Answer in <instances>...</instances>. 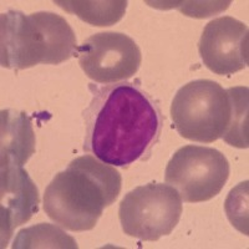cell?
Returning <instances> with one entry per match:
<instances>
[{
  "label": "cell",
  "instance_id": "cell-11",
  "mask_svg": "<svg viewBox=\"0 0 249 249\" xmlns=\"http://www.w3.org/2000/svg\"><path fill=\"white\" fill-rule=\"evenodd\" d=\"M57 6L75 14L85 23L95 26H111L122 19L127 9L126 0L84 1V0H56Z\"/></svg>",
  "mask_w": 249,
  "mask_h": 249
},
{
  "label": "cell",
  "instance_id": "cell-13",
  "mask_svg": "<svg viewBox=\"0 0 249 249\" xmlns=\"http://www.w3.org/2000/svg\"><path fill=\"white\" fill-rule=\"evenodd\" d=\"M248 88L238 86L227 90L232 104L230 127L222 139L238 148H248Z\"/></svg>",
  "mask_w": 249,
  "mask_h": 249
},
{
  "label": "cell",
  "instance_id": "cell-3",
  "mask_svg": "<svg viewBox=\"0 0 249 249\" xmlns=\"http://www.w3.org/2000/svg\"><path fill=\"white\" fill-rule=\"evenodd\" d=\"M0 61L6 69L59 65L77 56V40L65 19L55 13L25 15L9 10L0 17Z\"/></svg>",
  "mask_w": 249,
  "mask_h": 249
},
{
  "label": "cell",
  "instance_id": "cell-4",
  "mask_svg": "<svg viewBox=\"0 0 249 249\" xmlns=\"http://www.w3.org/2000/svg\"><path fill=\"white\" fill-rule=\"evenodd\" d=\"M230 95L218 82L199 79L182 86L172 100L171 119L183 139L212 143L231 124Z\"/></svg>",
  "mask_w": 249,
  "mask_h": 249
},
{
  "label": "cell",
  "instance_id": "cell-12",
  "mask_svg": "<svg viewBox=\"0 0 249 249\" xmlns=\"http://www.w3.org/2000/svg\"><path fill=\"white\" fill-rule=\"evenodd\" d=\"M12 247L14 249L79 248L71 235L66 234L59 227L49 223H40L21 230Z\"/></svg>",
  "mask_w": 249,
  "mask_h": 249
},
{
  "label": "cell",
  "instance_id": "cell-1",
  "mask_svg": "<svg viewBox=\"0 0 249 249\" xmlns=\"http://www.w3.org/2000/svg\"><path fill=\"white\" fill-rule=\"evenodd\" d=\"M91 101L82 112L84 150L116 167L147 160L163 126L159 102L140 81L89 85Z\"/></svg>",
  "mask_w": 249,
  "mask_h": 249
},
{
  "label": "cell",
  "instance_id": "cell-14",
  "mask_svg": "<svg viewBox=\"0 0 249 249\" xmlns=\"http://www.w3.org/2000/svg\"><path fill=\"white\" fill-rule=\"evenodd\" d=\"M224 208L233 227L248 235V181L242 182L231 191Z\"/></svg>",
  "mask_w": 249,
  "mask_h": 249
},
{
  "label": "cell",
  "instance_id": "cell-6",
  "mask_svg": "<svg viewBox=\"0 0 249 249\" xmlns=\"http://www.w3.org/2000/svg\"><path fill=\"white\" fill-rule=\"evenodd\" d=\"M164 175L182 201L198 203L221 193L230 177V162L215 148L188 144L176 151Z\"/></svg>",
  "mask_w": 249,
  "mask_h": 249
},
{
  "label": "cell",
  "instance_id": "cell-7",
  "mask_svg": "<svg viewBox=\"0 0 249 249\" xmlns=\"http://www.w3.org/2000/svg\"><path fill=\"white\" fill-rule=\"evenodd\" d=\"M79 65L99 84H116L135 76L141 65V50L126 34L105 31L91 35L77 48Z\"/></svg>",
  "mask_w": 249,
  "mask_h": 249
},
{
  "label": "cell",
  "instance_id": "cell-9",
  "mask_svg": "<svg viewBox=\"0 0 249 249\" xmlns=\"http://www.w3.org/2000/svg\"><path fill=\"white\" fill-rule=\"evenodd\" d=\"M0 178V233L4 248L13 231L37 213L39 192L23 166L1 164Z\"/></svg>",
  "mask_w": 249,
  "mask_h": 249
},
{
  "label": "cell",
  "instance_id": "cell-5",
  "mask_svg": "<svg viewBox=\"0 0 249 249\" xmlns=\"http://www.w3.org/2000/svg\"><path fill=\"white\" fill-rule=\"evenodd\" d=\"M182 214V198L170 184L136 187L120 203L122 231L140 241H159L172 233Z\"/></svg>",
  "mask_w": 249,
  "mask_h": 249
},
{
  "label": "cell",
  "instance_id": "cell-10",
  "mask_svg": "<svg viewBox=\"0 0 249 249\" xmlns=\"http://www.w3.org/2000/svg\"><path fill=\"white\" fill-rule=\"evenodd\" d=\"M35 153L31 120L24 112L1 111V164L23 166Z\"/></svg>",
  "mask_w": 249,
  "mask_h": 249
},
{
  "label": "cell",
  "instance_id": "cell-8",
  "mask_svg": "<svg viewBox=\"0 0 249 249\" xmlns=\"http://www.w3.org/2000/svg\"><path fill=\"white\" fill-rule=\"evenodd\" d=\"M248 26L232 17L212 20L198 44L204 66L217 75H232L248 65Z\"/></svg>",
  "mask_w": 249,
  "mask_h": 249
},
{
  "label": "cell",
  "instance_id": "cell-2",
  "mask_svg": "<svg viewBox=\"0 0 249 249\" xmlns=\"http://www.w3.org/2000/svg\"><path fill=\"white\" fill-rule=\"evenodd\" d=\"M121 175L111 164L85 155L72 160L45 190L44 211L71 232L91 231L121 192Z\"/></svg>",
  "mask_w": 249,
  "mask_h": 249
}]
</instances>
